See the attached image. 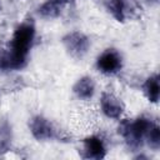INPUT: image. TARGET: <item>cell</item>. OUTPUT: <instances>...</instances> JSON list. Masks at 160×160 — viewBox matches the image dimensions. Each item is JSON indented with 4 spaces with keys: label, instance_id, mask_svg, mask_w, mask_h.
I'll return each mask as SVG.
<instances>
[{
    "label": "cell",
    "instance_id": "obj_13",
    "mask_svg": "<svg viewBox=\"0 0 160 160\" xmlns=\"http://www.w3.org/2000/svg\"><path fill=\"white\" fill-rule=\"evenodd\" d=\"M145 142L152 150H155V151L159 150V148H160V128H159L156 121L151 125V128H150V130L145 138Z\"/></svg>",
    "mask_w": 160,
    "mask_h": 160
},
{
    "label": "cell",
    "instance_id": "obj_9",
    "mask_svg": "<svg viewBox=\"0 0 160 160\" xmlns=\"http://www.w3.org/2000/svg\"><path fill=\"white\" fill-rule=\"evenodd\" d=\"M95 82L91 76H81L76 80V82L72 86V91L75 96L80 100H90L95 95Z\"/></svg>",
    "mask_w": 160,
    "mask_h": 160
},
{
    "label": "cell",
    "instance_id": "obj_5",
    "mask_svg": "<svg viewBox=\"0 0 160 160\" xmlns=\"http://www.w3.org/2000/svg\"><path fill=\"white\" fill-rule=\"evenodd\" d=\"M29 129L34 139L38 141H48L56 136V129L52 122L44 115H34L29 121Z\"/></svg>",
    "mask_w": 160,
    "mask_h": 160
},
{
    "label": "cell",
    "instance_id": "obj_11",
    "mask_svg": "<svg viewBox=\"0 0 160 160\" xmlns=\"http://www.w3.org/2000/svg\"><path fill=\"white\" fill-rule=\"evenodd\" d=\"M12 144V129L6 118L0 119V154H4L11 149Z\"/></svg>",
    "mask_w": 160,
    "mask_h": 160
},
{
    "label": "cell",
    "instance_id": "obj_16",
    "mask_svg": "<svg viewBox=\"0 0 160 160\" xmlns=\"http://www.w3.org/2000/svg\"><path fill=\"white\" fill-rule=\"evenodd\" d=\"M0 8H1V5H0Z\"/></svg>",
    "mask_w": 160,
    "mask_h": 160
},
{
    "label": "cell",
    "instance_id": "obj_3",
    "mask_svg": "<svg viewBox=\"0 0 160 160\" xmlns=\"http://www.w3.org/2000/svg\"><path fill=\"white\" fill-rule=\"evenodd\" d=\"M95 65L98 71H100L102 75L114 76L122 70L124 59L119 50L114 48H108L96 58Z\"/></svg>",
    "mask_w": 160,
    "mask_h": 160
},
{
    "label": "cell",
    "instance_id": "obj_1",
    "mask_svg": "<svg viewBox=\"0 0 160 160\" xmlns=\"http://www.w3.org/2000/svg\"><path fill=\"white\" fill-rule=\"evenodd\" d=\"M35 36L36 28L31 19L20 22L12 32L9 46L0 52V71H12L25 68Z\"/></svg>",
    "mask_w": 160,
    "mask_h": 160
},
{
    "label": "cell",
    "instance_id": "obj_6",
    "mask_svg": "<svg viewBox=\"0 0 160 160\" xmlns=\"http://www.w3.org/2000/svg\"><path fill=\"white\" fill-rule=\"evenodd\" d=\"M100 109L102 114L109 119H121L125 111V104L115 94L104 91L100 96Z\"/></svg>",
    "mask_w": 160,
    "mask_h": 160
},
{
    "label": "cell",
    "instance_id": "obj_7",
    "mask_svg": "<svg viewBox=\"0 0 160 160\" xmlns=\"http://www.w3.org/2000/svg\"><path fill=\"white\" fill-rule=\"evenodd\" d=\"M108 148L105 140L99 135H90L82 140V152L81 156L84 159H94L100 160L106 156Z\"/></svg>",
    "mask_w": 160,
    "mask_h": 160
},
{
    "label": "cell",
    "instance_id": "obj_10",
    "mask_svg": "<svg viewBox=\"0 0 160 160\" xmlns=\"http://www.w3.org/2000/svg\"><path fill=\"white\" fill-rule=\"evenodd\" d=\"M141 89H142V92H144V95H145V98H146V100L149 102L158 104V101H159V91H160L159 90V75L156 72L149 75L145 79Z\"/></svg>",
    "mask_w": 160,
    "mask_h": 160
},
{
    "label": "cell",
    "instance_id": "obj_15",
    "mask_svg": "<svg viewBox=\"0 0 160 160\" xmlns=\"http://www.w3.org/2000/svg\"><path fill=\"white\" fill-rule=\"evenodd\" d=\"M150 1H154V2H156V1H158V0H150Z\"/></svg>",
    "mask_w": 160,
    "mask_h": 160
},
{
    "label": "cell",
    "instance_id": "obj_12",
    "mask_svg": "<svg viewBox=\"0 0 160 160\" xmlns=\"http://www.w3.org/2000/svg\"><path fill=\"white\" fill-rule=\"evenodd\" d=\"M61 8H62L61 4L54 0H46L39 6L38 12L44 19H55L61 14Z\"/></svg>",
    "mask_w": 160,
    "mask_h": 160
},
{
    "label": "cell",
    "instance_id": "obj_4",
    "mask_svg": "<svg viewBox=\"0 0 160 160\" xmlns=\"http://www.w3.org/2000/svg\"><path fill=\"white\" fill-rule=\"evenodd\" d=\"M61 41H62V45L66 52L71 58H75V59H82L90 49L89 38L84 32L78 31V30L65 34Z\"/></svg>",
    "mask_w": 160,
    "mask_h": 160
},
{
    "label": "cell",
    "instance_id": "obj_2",
    "mask_svg": "<svg viewBox=\"0 0 160 160\" xmlns=\"http://www.w3.org/2000/svg\"><path fill=\"white\" fill-rule=\"evenodd\" d=\"M154 122V120L145 115L138 116L136 119H124L120 121L118 131L130 149L138 150L145 144V138Z\"/></svg>",
    "mask_w": 160,
    "mask_h": 160
},
{
    "label": "cell",
    "instance_id": "obj_14",
    "mask_svg": "<svg viewBox=\"0 0 160 160\" xmlns=\"http://www.w3.org/2000/svg\"><path fill=\"white\" fill-rule=\"evenodd\" d=\"M54 1H56V2H59V4H61V5H65V4L70 2L71 0H54Z\"/></svg>",
    "mask_w": 160,
    "mask_h": 160
},
{
    "label": "cell",
    "instance_id": "obj_8",
    "mask_svg": "<svg viewBox=\"0 0 160 160\" xmlns=\"http://www.w3.org/2000/svg\"><path fill=\"white\" fill-rule=\"evenodd\" d=\"M108 10L116 21L125 22L135 12V1L134 0H109Z\"/></svg>",
    "mask_w": 160,
    "mask_h": 160
}]
</instances>
